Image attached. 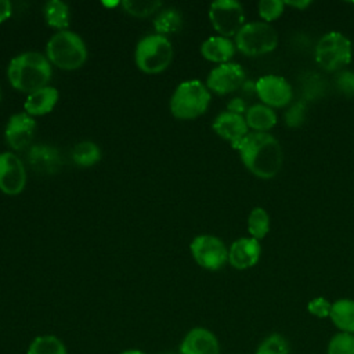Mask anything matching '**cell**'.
<instances>
[{"instance_id": "cell-1", "label": "cell", "mask_w": 354, "mask_h": 354, "mask_svg": "<svg viewBox=\"0 0 354 354\" xmlns=\"http://www.w3.org/2000/svg\"><path fill=\"white\" fill-rule=\"evenodd\" d=\"M245 167L259 178L270 180L282 167L283 155L279 141L270 133H248L242 140L232 144Z\"/></svg>"}, {"instance_id": "cell-2", "label": "cell", "mask_w": 354, "mask_h": 354, "mask_svg": "<svg viewBox=\"0 0 354 354\" xmlns=\"http://www.w3.org/2000/svg\"><path fill=\"white\" fill-rule=\"evenodd\" d=\"M53 69L46 55L26 51L14 57L7 66L10 84L25 94H30L48 86Z\"/></svg>"}, {"instance_id": "cell-3", "label": "cell", "mask_w": 354, "mask_h": 354, "mask_svg": "<svg viewBox=\"0 0 354 354\" xmlns=\"http://www.w3.org/2000/svg\"><path fill=\"white\" fill-rule=\"evenodd\" d=\"M47 59L59 69L75 71L87 59V48L83 39L71 30L54 33L46 46Z\"/></svg>"}, {"instance_id": "cell-4", "label": "cell", "mask_w": 354, "mask_h": 354, "mask_svg": "<svg viewBox=\"0 0 354 354\" xmlns=\"http://www.w3.org/2000/svg\"><path fill=\"white\" fill-rule=\"evenodd\" d=\"M210 104V93L201 80H185L180 83L171 98L170 112L174 118L189 120L206 112Z\"/></svg>"}, {"instance_id": "cell-5", "label": "cell", "mask_w": 354, "mask_h": 354, "mask_svg": "<svg viewBox=\"0 0 354 354\" xmlns=\"http://www.w3.org/2000/svg\"><path fill=\"white\" fill-rule=\"evenodd\" d=\"M173 59V46L166 36L152 33L144 36L136 46L134 61L140 71L145 73L163 72Z\"/></svg>"}, {"instance_id": "cell-6", "label": "cell", "mask_w": 354, "mask_h": 354, "mask_svg": "<svg viewBox=\"0 0 354 354\" xmlns=\"http://www.w3.org/2000/svg\"><path fill=\"white\" fill-rule=\"evenodd\" d=\"M278 46L277 30L267 22H248L235 36V47L248 57H260Z\"/></svg>"}, {"instance_id": "cell-7", "label": "cell", "mask_w": 354, "mask_h": 354, "mask_svg": "<svg viewBox=\"0 0 354 354\" xmlns=\"http://www.w3.org/2000/svg\"><path fill=\"white\" fill-rule=\"evenodd\" d=\"M351 57V41L340 32L332 30L325 33L315 46V61L328 72L337 71L350 64Z\"/></svg>"}, {"instance_id": "cell-8", "label": "cell", "mask_w": 354, "mask_h": 354, "mask_svg": "<svg viewBox=\"0 0 354 354\" xmlns=\"http://www.w3.org/2000/svg\"><path fill=\"white\" fill-rule=\"evenodd\" d=\"M209 19L220 36L230 39L245 25L243 7L236 0H216L209 7Z\"/></svg>"}, {"instance_id": "cell-9", "label": "cell", "mask_w": 354, "mask_h": 354, "mask_svg": "<svg viewBox=\"0 0 354 354\" xmlns=\"http://www.w3.org/2000/svg\"><path fill=\"white\" fill-rule=\"evenodd\" d=\"M191 254L198 266L216 271L228 261V249L224 242L213 235H198L189 245Z\"/></svg>"}, {"instance_id": "cell-10", "label": "cell", "mask_w": 354, "mask_h": 354, "mask_svg": "<svg viewBox=\"0 0 354 354\" xmlns=\"http://www.w3.org/2000/svg\"><path fill=\"white\" fill-rule=\"evenodd\" d=\"M254 91L263 104L270 108L286 106L293 97L289 82L278 75L261 76L254 84Z\"/></svg>"}, {"instance_id": "cell-11", "label": "cell", "mask_w": 354, "mask_h": 354, "mask_svg": "<svg viewBox=\"0 0 354 354\" xmlns=\"http://www.w3.org/2000/svg\"><path fill=\"white\" fill-rule=\"evenodd\" d=\"M245 83V72L239 64H220L210 71L206 79V87L216 94L224 95L234 93Z\"/></svg>"}, {"instance_id": "cell-12", "label": "cell", "mask_w": 354, "mask_h": 354, "mask_svg": "<svg viewBox=\"0 0 354 354\" xmlns=\"http://www.w3.org/2000/svg\"><path fill=\"white\" fill-rule=\"evenodd\" d=\"M26 185V169L22 160L12 152L0 153V191L7 195H18Z\"/></svg>"}, {"instance_id": "cell-13", "label": "cell", "mask_w": 354, "mask_h": 354, "mask_svg": "<svg viewBox=\"0 0 354 354\" xmlns=\"http://www.w3.org/2000/svg\"><path fill=\"white\" fill-rule=\"evenodd\" d=\"M35 130H36L35 119L26 112H19V113H14L8 119L4 130V137L7 144L12 149L22 151L30 145L35 136Z\"/></svg>"}, {"instance_id": "cell-14", "label": "cell", "mask_w": 354, "mask_h": 354, "mask_svg": "<svg viewBox=\"0 0 354 354\" xmlns=\"http://www.w3.org/2000/svg\"><path fill=\"white\" fill-rule=\"evenodd\" d=\"M260 254L261 246L257 239L239 238L228 249V263L236 270H246L257 264Z\"/></svg>"}, {"instance_id": "cell-15", "label": "cell", "mask_w": 354, "mask_h": 354, "mask_svg": "<svg viewBox=\"0 0 354 354\" xmlns=\"http://www.w3.org/2000/svg\"><path fill=\"white\" fill-rule=\"evenodd\" d=\"M181 354H220L218 340L206 328L191 329L180 347Z\"/></svg>"}, {"instance_id": "cell-16", "label": "cell", "mask_w": 354, "mask_h": 354, "mask_svg": "<svg viewBox=\"0 0 354 354\" xmlns=\"http://www.w3.org/2000/svg\"><path fill=\"white\" fill-rule=\"evenodd\" d=\"M248 124L243 115L224 111L213 120V130L217 136L232 144L238 142L248 134Z\"/></svg>"}, {"instance_id": "cell-17", "label": "cell", "mask_w": 354, "mask_h": 354, "mask_svg": "<svg viewBox=\"0 0 354 354\" xmlns=\"http://www.w3.org/2000/svg\"><path fill=\"white\" fill-rule=\"evenodd\" d=\"M58 90L55 87L47 86L37 91L28 94L24 109L30 116H41L51 112L58 101Z\"/></svg>"}, {"instance_id": "cell-18", "label": "cell", "mask_w": 354, "mask_h": 354, "mask_svg": "<svg viewBox=\"0 0 354 354\" xmlns=\"http://www.w3.org/2000/svg\"><path fill=\"white\" fill-rule=\"evenodd\" d=\"M29 165L33 170L41 174H53L55 173L62 160L55 148L48 145H35L29 151Z\"/></svg>"}, {"instance_id": "cell-19", "label": "cell", "mask_w": 354, "mask_h": 354, "mask_svg": "<svg viewBox=\"0 0 354 354\" xmlns=\"http://www.w3.org/2000/svg\"><path fill=\"white\" fill-rule=\"evenodd\" d=\"M201 54L205 59L220 64H227L235 54V43L224 36H212L201 46Z\"/></svg>"}, {"instance_id": "cell-20", "label": "cell", "mask_w": 354, "mask_h": 354, "mask_svg": "<svg viewBox=\"0 0 354 354\" xmlns=\"http://www.w3.org/2000/svg\"><path fill=\"white\" fill-rule=\"evenodd\" d=\"M245 120L248 127L253 129V131L267 133L277 124V113L272 108L264 104H257L248 108Z\"/></svg>"}, {"instance_id": "cell-21", "label": "cell", "mask_w": 354, "mask_h": 354, "mask_svg": "<svg viewBox=\"0 0 354 354\" xmlns=\"http://www.w3.org/2000/svg\"><path fill=\"white\" fill-rule=\"evenodd\" d=\"M332 322L346 333H354V300L340 299L332 304Z\"/></svg>"}, {"instance_id": "cell-22", "label": "cell", "mask_w": 354, "mask_h": 354, "mask_svg": "<svg viewBox=\"0 0 354 354\" xmlns=\"http://www.w3.org/2000/svg\"><path fill=\"white\" fill-rule=\"evenodd\" d=\"M44 19L48 26L59 30H66L69 25V8L61 0H50L46 3L44 10Z\"/></svg>"}, {"instance_id": "cell-23", "label": "cell", "mask_w": 354, "mask_h": 354, "mask_svg": "<svg viewBox=\"0 0 354 354\" xmlns=\"http://www.w3.org/2000/svg\"><path fill=\"white\" fill-rule=\"evenodd\" d=\"M101 159V149L91 141L77 142L72 149V160L80 167H90Z\"/></svg>"}, {"instance_id": "cell-24", "label": "cell", "mask_w": 354, "mask_h": 354, "mask_svg": "<svg viewBox=\"0 0 354 354\" xmlns=\"http://www.w3.org/2000/svg\"><path fill=\"white\" fill-rule=\"evenodd\" d=\"M183 25V18L176 8H166L158 12L153 19V28L158 35H169L180 30Z\"/></svg>"}, {"instance_id": "cell-25", "label": "cell", "mask_w": 354, "mask_h": 354, "mask_svg": "<svg viewBox=\"0 0 354 354\" xmlns=\"http://www.w3.org/2000/svg\"><path fill=\"white\" fill-rule=\"evenodd\" d=\"M248 231L252 238L260 241L270 231V217L263 207H254L248 217Z\"/></svg>"}, {"instance_id": "cell-26", "label": "cell", "mask_w": 354, "mask_h": 354, "mask_svg": "<svg viewBox=\"0 0 354 354\" xmlns=\"http://www.w3.org/2000/svg\"><path fill=\"white\" fill-rule=\"evenodd\" d=\"M28 354H66V348L58 337L53 335H44L37 336L30 343Z\"/></svg>"}, {"instance_id": "cell-27", "label": "cell", "mask_w": 354, "mask_h": 354, "mask_svg": "<svg viewBox=\"0 0 354 354\" xmlns=\"http://www.w3.org/2000/svg\"><path fill=\"white\" fill-rule=\"evenodd\" d=\"M122 7L127 14L144 18L156 12L158 8L162 7V3L155 0H123Z\"/></svg>"}, {"instance_id": "cell-28", "label": "cell", "mask_w": 354, "mask_h": 354, "mask_svg": "<svg viewBox=\"0 0 354 354\" xmlns=\"http://www.w3.org/2000/svg\"><path fill=\"white\" fill-rule=\"evenodd\" d=\"M256 354H289V344L282 335L272 333L261 342Z\"/></svg>"}, {"instance_id": "cell-29", "label": "cell", "mask_w": 354, "mask_h": 354, "mask_svg": "<svg viewBox=\"0 0 354 354\" xmlns=\"http://www.w3.org/2000/svg\"><path fill=\"white\" fill-rule=\"evenodd\" d=\"M328 354H354V335L346 332L336 333L328 344Z\"/></svg>"}, {"instance_id": "cell-30", "label": "cell", "mask_w": 354, "mask_h": 354, "mask_svg": "<svg viewBox=\"0 0 354 354\" xmlns=\"http://www.w3.org/2000/svg\"><path fill=\"white\" fill-rule=\"evenodd\" d=\"M285 1L281 0H261L259 3V14L264 22H271L279 18L283 12Z\"/></svg>"}, {"instance_id": "cell-31", "label": "cell", "mask_w": 354, "mask_h": 354, "mask_svg": "<svg viewBox=\"0 0 354 354\" xmlns=\"http://www.w3.org/2000/svg\"><path fill=\"white\" fill-rule=\"evenodd\" d=\"M307 310L315 317L325 318L330 315L332 304L325 297H315L307 304Z\"/></svg>"}, {"instance_id": "cell-32", "label": "cell", "mask_w": 354, "mask_h": 354, "mask_svg": "<svg viewBox=\"0 0 354 354\" xmlns=\"http://www.w3.org/2000/svg\"><path fill=\"white\" fill-rule=\"evenodd\" d=\"M337 87L347 95L354 94V73L343 72L337 76Z\"/></svg>"}, {"instance_id": "cell-33", "label": "cell", "mask_w": 354, "mask_h": 354, "mask_svg": "<svg viewBox=\"0 0 354 354\" xmlns=\"http://www.w3.org/2000/svg\"><path fill=\"white\" fill-rule=\"evenodd\" d=\"M303 118H304V108L301 104H296L285 115L286 124L289 126H299L303 122Z\"/></svg>"}, {"instance_id": "cell-34", "label": "cell", "mask_w": 354, "mask_h": 354, "mask_svg": "<svg viewBox=\"0 0 354 354\" xmlns=\"http://www.w3.org/2000/svg\"><path fill=\"white\" fill-rule=\"evenodd\" d=\"M227 111L230 112H234V113H238V115H242L243 112L246 113L248 108H246V104L242 98H232L230 100V102L227 104Z\"/></svg>"}, {"instance_id": "cell-35", "label": "cell", "mask_w": 354, "mask_h": 354, "mask_svg": "<svg viewBox=\"0 0 354 354\" xmlns=\"http://www.w3.org/2000/svg\"><path fill=\"white\" fill-rule=\"evenodd\" d=\"M12 11V6L8 0H0V24L10 18Z\"/></svg>"}, {"instance_id": "cell-36", "label": "cell", "mask_w": 354, "mask_h": 354, "mask_svg": "<svg viewBox=\"0 0 354 354\" xmlns=\"http://www.w3.org/2000/svg\"><path fill=\"white\" fill-rule=\"evenodd\" d=\"M290 6V7H295V8H299V10H304L306 7H308L311 4V1L308 0H303V1H285V6Z\"/></svg>"}, {"instance_id": "cell-37", "label": "cell", "mask_w": 354, "mask_h": 354, "mask_svg": "<svg viewBox=\"0 0 354 354\" xmlns=\"http://www.w3.org/2000/svg\"><path fill=\"white\" fill-rule=\"evenodd\" d=\"M120 354H145V353H142L140 350H127V351H123Z\"/></svg>"}, {"instance_id": "cell-38", "label": "cell", "mask_w": 354, "mask_h": 354, "mask_svg": "<svg viewBox=\"0 0 354 354\" xmlns=\"http://www.w3.org/2000/svg\"><path fill=\"white\" fill-rule=\"evenodd\" d=\"M0 100H1V87H0Z\"/></svg>"}, {"instance_id": "cell-39", "label": "cell", "mask_w": 354, "mask_h": 354, "mask_svg": "<svg viewBox=\"0 0 354 354\" xmlns=\"http://www.w3.org/2000/svg\"><path fill=\"white\" fill-rule=\"evenodd\" d=\"M165 354H173V353H165Z\"/></svg>"}]
</instances>
